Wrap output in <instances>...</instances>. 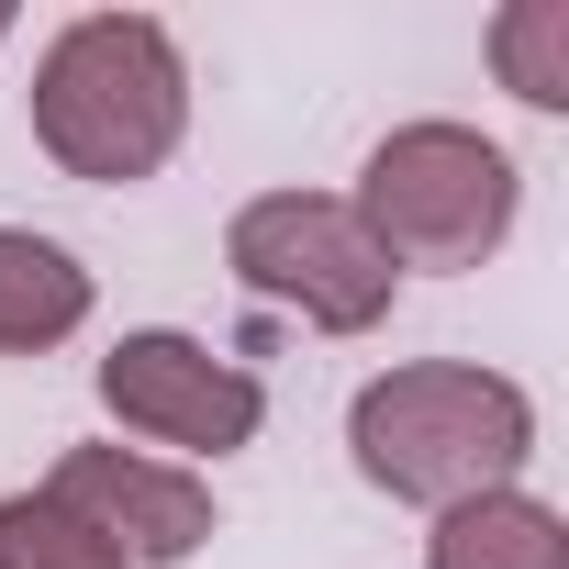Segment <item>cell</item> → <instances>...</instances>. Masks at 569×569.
<instances>
[{
    "mask_svg": "<svg viewBox=\"0 0 569 569\" xmlns=\"http://www.w3.org/2000/svg\"><path fill=\"white\" fill-rule=\"evenodd\" d=\"M90 325V268L57 234L0 223V358H46Z\"/></svg>",
    "mask_w": 569,
    "mask_h": 569,
    "instance_id": "52a82bcc",
    "label": "cell"
},
{
    "mask_svg": "<svg viewBox=\"0 0 569 569\" xmlns=\"http://www.w3.org/2000/svg\"><path fill=\"white\" fill-rule=\"evenodd\" d=\"M347 212L391 268H480L513 234V157L469 123H402L369 146Z\"/></svg>",
    "mask_w": 569,
    "mask_h": 569,
    "instance_id": "3957f363",
    "label": "cell"
},
{
    "mask_svg": "<svg viewBox=\"0 0 569 569\" xmlns=\"http://www.w3.org/2000/svg\"><path fill=\"white\" fill-rule=\"evenodd\" d=\"M491 57H502L513 101L569 112V0H513V12L491 23Z\"/></svg>",
    "mask_w": 569,
    "mask_h": 569,
    "instance_id": "9c48e42d",
    "label": "cell"
},
{
    "mask_svg": "<svg viewBox=\"0 0 569 569\" xmlns=\"http://www.w3.org/2000/svg\"><path fill=\"white\" fill-rule=\"evenodd\" d=\"M425 569H569V525L536 491H480V502L436 513Z\"/></svg>",
    "mask_w": 569,
    "mask_h": 569,
    "instance_id": "ba28073f",
    "label": "cell"
},
{
    "mask_svg": "<svg viewBox=\"0 0 569 569\" xmlns=\"http://www.w3.org/2000/svg\"><path fill=\"white\" fill-rule=\"evenodd\" d=\"M0 34H12V12H0Z\"/></svg>",
    "mask_w": 569,
    "mask_h": 569,
    "instance_id": "8fae6325",
    "label": "cell"
},
{
    "mask_svg": "<svg viewBox=\"0 0 569 569\" xmlns=\"http://www.w3.org/2000/svg\"><path fill=\"white\" fill-rule=\"evenodd\" d=\"M179 123H190V68L157 12H79L34 57V146L90 190L157 179Z\"/></svg>",
    "mask_w": 569,
    "mask_h": 569,
    "instance_id": "6da1fadb",
    "label": "cell"
},
{
    "mask_svg": "<svg viewBox=\"0 0 569 569\" xmlns=\"http://www.w3.org/2000/svg\"><path fill=\"white\" fill-rule=\"evenodd\" d=\"M46 502H57L68 525H90L123 569L201 558V536H212V491H201L190 469L134 458V447H68V458H57V480H46Z\"/></svg>",
    "mask_w": 569,
    "mask_h": 569,
    "instance_id": "8992f818",
    "label": "cell"
},
{
    "mask_svg": "<svg viewBox=\"0 0 569 569\" xmlns=\"http://www.w3.org/2000/svg\"><path fill=\"white\" fill-rule=\"evenodd\" d=\"M101 402L134 425V436H157V447H201V458H223V447H246L257 436V380L234 369V358H212L201 336H168V325H146V336H123L112 358H101Z\"/></svg>",
    "mask_w": 569,
    "mask_h": 569,
    "instance_id": "5b68a950",
    "label": "cell"
},
{
    "mask_svg": "<svg viewBox=\"0 0 569 569\" xmlns=\"http://www.w3.org/2000/svg\"><path fill=\"white\" fill-rule=\"evenodd\" d=\"M0 569H123L90 525H68L46 491H12L0 502Z\"/></svg>",
    "mask_w": 569,
    "mask_h": 569,
    "instance_id": "30bf717a",
    "label": "cell"
},
{
    "mask_svg": "<svg viewBox=\"0 0 569 569\" xmlns=\"http://www.w3.org/2000/svg\"><path fill=\"white\" fill-rule=\"evenodd\" d=\"M347 447H358V480L391 491V502H480V491H513V469L536 458V413L502 369H469V358H413L391 380L358 391L347 413Z\"/></svg>",
    "mask_w": 569,
    "mask_h": 569,
    "instance_id": "7a4b0ae2",
    "label": "cell"
},
{
    "mask_svg": "<svg viewBox=\"0 0 569 569\" xmlns=\"http://www.w3.org/2000/svg\"><path fill=\"white\" fill-rule=\"evenodd\" d=\"M223 257H234V279L257 302H279V313H302V325H325V336H369L380 313H391V257L369 246V223L347 212V201H325V190H268V201H246L234 212V234H223Z\"/></svg>",
    "mask_w": 569,
    "mask_h": 569,
    "instance_id": "277c9868",
    "label": "cell"
}]
</instances>
